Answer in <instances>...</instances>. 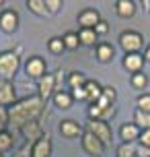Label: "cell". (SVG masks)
I'll list each match as a JSON object with an SVG mask.
<instances>
[{
  "instance_id": "1",
  "label": "cell",
  "mask_w": 150,
  "mask_h": 157,
  "mask_svg": "<svg viewBox=\"0 0 150 157\" xmlns=\"http://www.w3.org/2000/svg\"><path fill=\"white\" fill-rule=\"evenodd\" d=\"M43 105H45V101L41 99L39 95H29V97H23V99H16L8 108V124L12 126V128L21 130L25 124L37 120L45 112Z\"/></svg>"
},
{
  "instance_id": "2",
  "label": "cell",
  "mask_w": 150,
  "mask_h": 157,
  "mask_svg": "<svg viewBox=\"0 0 150 157\" xmlns=\"http://www.w3.org/2000/svg\"><path fill=\"white\" fill-rule=\"evenodd\" d=\"M21 66V56L16 52H2L0 54V78L2 81H12Z\"/></svg>"
},
{
  "instance_id": "3",
  "label": "cell",
  "mask_w": 150,
  "mask_h": 157,
  "mask_svg": "<svg viewBox=\"0 0 150 157\" xmlns=\"http://www.w3.org/2000/svg\"><path fill=\"white\" fill-rule=\"evenodd\" d=\"M119 46L123 48L126 54H140L144 48V35L138 31H123L119 35Z\"/></svg>"
},
{
  "instance_id": "4",
  "label": "cell",
  "mask_w": 150,
  "mask_h": 157,
  "mask_svg": "<svg viewBox=\"0 0 150 157\" xmlns=\"http://www.w3.org/2000/svg\"><path fill=\"white\" fill-rule=\"evenodd\" d=\"M87 130L91 134H95L105 147L111 145V141H113V130H111V126L107 124V122H103V120H88L87 122Z\"/></svg>"
},
{
  "instance_id": "5",
  "label": "cell",
  "mask_w": 150,
  "mask_h": 157,
  "mask_svg": "<svg viewBox=\"0 0 150 157\" xmlns=\"http://www.w3.org/2000/svg\"><path fill=\"white\" fill-rule=\"evenodd\" d=\"M25 75L29 78H37L39 81L41 77L48 75V64L41 56H31L27 62H25Z\"/></svg>"
},
{
  "instance_id": "6",
  "label": "cell",
  "mask_w": 150,
  "mask_h": 157,
  "mask_svg": "<svg viewBox=\"0 0 150 157\" xmlns=\"http://www.w3.org/2000/svg\"><path fill=\"white\" fill-rule=\"evenodd\" d=\"M82 149H84V153L91 157H101L103 153H105V145H103L99 139H97L95 134H91L88 130H84L82 132Z\"/></svg>"
},
{
  "instance_id": "7",
  "label": "cell",
  "mask_w": 150,
  "mask_h": 157,
  "mask_svg": "<svg viewBox=\"0 0 150 157\" xmlns=\"http://www.w3.org/2000/svg\"><path fill=\"white\" fill-rule=\"evenodd\" d=\"M54 93H55V75L48 72L45 77H41L37 81V95L43 101H48L49 97H54Z\"/></svg>"
},
{
  "instance_id": "8",
  "label": "cell",
  "mask_w": 150,
  "mask_h": 157,
  "mask_svg": "<svg viewBox=\"0 0 150 157\" xmlns=\"http://www.w3.org/2000/svg\"><path fill=\"white\" fill-rule=\"evenodd\" d=\"M43 114H48V112H43ZM43 114H41L37 120H33V122H29V124H25L23 128H21V132L25 134V141L35 143L37 139H41V136L45 134V130H43V124H41V118H43Z\"/></svg>"
},
{
  "instance_id": "9",
  "label": "cell",
  "mask_w": 150,
  "mask_h": 157,
  "mask_svg": "<svg viewBox=\"0 0 150 157\" xmlns=\"http://www.w3.org/2000/svg\"><path fill=\"white\" fill-rule=\"evenodd\" d=\"M78 23L80 29H95L97 25L101 23V15L97 8H84L78 13Z\"/></svg>"
},
{
  "instance_id": "10",
  "label": "cell",
  "mask_w": 150,
  "mask_h": 157,
  "mask_svg": "<svg viewBox=\"0 0 150 157\" xmlns=\"http://www.w3.org/2000/svg\"><path fill=\"white\" fill-rule=\"evenodd\" d=\"M0 29L6 33H15L19 29V13L12 8H6L0 13Z\"/></svg>"
},
{
  "instance_id": "11",
  "label": "cell",
  "mask_w": 150,
  "mask_h": 157,
  "mask_svg": "<svg viewBox=\"0 0 150 157\" xmlns=\"http://www.w3.org/2000/svg\"><path fill=\"white\" fill-rule=\"evenodd\" d=\"M52 155V139H49V134L45 132L41 139L33 143L31 147V157H49Z\"/></svg>"
},
{
  "instance_id": "12",
  "label": "cell",
  "mask_w": 150,
  "mask_h": 157,
  "mask_svg": "<svg viewBox=\"0 0 150 157\" xmlns=\"http://www.w3.org/2000/svg\"><path fill=\"white\" fill-rule=\"evenodd\" d=\"M16 101V93H15V85L12 81H0V105H12Z\"/></svg>"
},
{
  "instance_id": "13",
  "label": "cell",
  "mask_w": 150,
  "mask_h": 157,
  "mask_svg": "<svg viewBox=\"0 0 150 157\" xmlns=\"http://www.w3.org/2000/svg\"><path fill=\"white\" fill-rule=\"evenodd\" d=\"M121 64H123V68H126L127 72L138 75V72H142V68H144V56L142 54H126L123 60H121Z\"/></svg>"
},
{
  "instance_id": "14",
  "label": "cell",
  "mask_w": 150,
  "mask_h": 157,
  "mask_svg": "<svg viewBox=\"0 0 150 157\" xmlns=\"http://www.w3.org/2000/svg\"><path fill=\"white\" fill-rule=\"evenodd\" d=\"M82 126L76 122V120H62L60 122V134L64 139H76V136H82Z\"/></svg>"
},
{
  "instance_id": "15",
  "label": "cell",
  "mask_w": 150,
  "mask_h": 157,
  "mask_svg": "<svg viewBox=\"0 0 150 157\" xmlns=\"http://www.w3.org/2000/svg\"><path fill=\"white\" fill-rule=\"evenodd\" d=\"M140 134H142V130H140L134 122L121 124V128H119V139H121L123 143H136L138 139H140Z\"/></svg>"
},
{
  "instance_id": "16",
  "label": "cell",
  "mask_w": 150,
  "mask_h": 157,
  "mask_svg": "<svg viewBox=\"0 0 150 157\" xmlns=\"http://www.w3.org/2000/svg\"><path fill=\"white\" fill-rule=\"evenodd\" d=\"M84 91H87V101L91 103V105H95V103L101 99V95H103V87L99 85L97 81H87Z\"/></svg>"
},
{
  "instance_id": "17",
  "label": "cell",
  "mask_w": 150,
  "mask_h": 157,
  "mask_svg": "<svg viewBox=\"0 0 150 157\" xmlns=\"http://www.w3.org/2000/svg\"><path fill=\"white\" fill-rule=\"evenodd\" d=\"M115 13L121 19H130V17L136 15V2L132 0H117L115 2Z\"/></svg>"
},
{
  "instance_id": "18",
  "label": "cell",
  "mask_w": 150,
  "mask_h": 157,
  "mask_svg": "<svg viewBox=\"0 0 150 157\" xmlns=\"http://www.w3.org/2000/svg\"><path fill=\"white\" fill-rule=\"evenodd\" d=\"M52 99H54V105L58 108V110H70L72 101H74L72 95H70V91H64V89L62 91H55Z\"/></svg>"
},
{
  "instance_id": "19",
  "label": "cell",
  "mask_w": 150,
  "mask_h": 157,
  "mask_svg": "<svg viewBox=\"0 0 150 157\" xmlns=\"http://www.w3.org/2000/svg\"><path fill=\"white\" fill-rule=\"evenodd\" d=\"M113 56H115V50H113L111 44H105V41L97 44V60H99V62L107 64V62L113 60Z\"/></svg>"
},
{
  "instance_id": "20",
  "label": "cell",
  "mask_w": 150,
  "mask_h": 157,
  "mask_svg": "<svg viewBox=\"0 0 150 157\" xmlns=\"http://www.w3.org/2000/svg\"><path fill=\"white\" fill-rule=\"evenodd\" d=\"M78 39H80V46H95L99 41V35L95 33V29H80Z\"/></svg>"
},
{
  "instance_id": "21",
  "label": "cell",
  "mask_w": 150,
  "mask_h": 157,
  "mask_svg": "<svg viewBox=\"0 0 150 157\" xmlns=\"http://www.w3.org/2000/svg\"><path fill=\"white\" fill-rule=\"evenodd\" d=\"M27 8H29L31 13H35V15H39V17L49 15L48 6H45V0H27Z\"/></svg>"
},
{
  "instance_id": "22",
  "label": "cell",
  "mask_w": 150,
  "mask_h": 157,
  "mask_svg": "<svg viewBox=\"0 0 150 157\" xmlns=\"http://www.w3.org/2000/svg\"><path fill=\"white\" fill-rule=\"evenodd\" d=\"M134 124L138 126L140 130H150V114L136 110V114H134Z\"/></svg>"
},
{
  "instance_id": "23",
  "label": "cell",
  "mask_w": 150,
  "mask_h": 157,
  "mask_svg": "<svg viewBox=\"0 0 150 157\" xmlns=\"http://www.w3.org/2000/svg\"><path fill=\"white\" fill-rule=\"evenodd\" d=\"M87 81H88V78L84 77L80 71H74V72L68 75V85H70L72 89H76V87H84V85H87Z\"/></svg>"
},
{
  "instance_id": "24",
  "label": "cell",
  "mask_w": 150,
  "mask_h": 157,
  "mask_svg": "<svg viewBox=\"0 0 150 157\" xmlns=\"http://www.w3.org/2000/svg\"><path fill=\"white\" fill-rule=\"evenodd\" d=\"M62 41H64V48H66V50H76V48L80 46L78 33H74V31H68V33L62 37Z\"/></svg>"
},
{
  "instance_id": "25",
  "label": "cell",
  "mask_w": 150,
  "mask_h": 157,
  "mask_svg": "<svg viewBox=\"0 0 150 157\" xmlns=\"http://www.w3.org/2000/svg\"><path fill=\"white\" fill-rule=\"evenodd\" d=\"M12 145H15V136L4 130V132H0V153H4V151L12 149Z\"/></svg>"
},
{
  "instance_id": "26",
  "label": "cell",
  "mask_w": 150,
  "mask_h": 157,
  "mask_svg": "<svg viewBox=\"0 0 150 157\" xmlns=\"http://www.w3.org/2000/svg\"><path fill=\"white\" fill-rule=\"evenodd\" d=\"M117 157H136V145L134 143H121L117 147Z\"/></svg>"
},
{
  "instance_id": "27",
  "label": "cell",
  "mask_w": 150,
  "mask_h": 157,
  "mask_svg": "<svg viewBox=\"0 0 150 157\" xmlns=\"http://www.w3.org/2000/svg\"><path fill=\"white\" fill-rule=\"evenodd\" d=\"M48 50L49 52H52V54H62L64 50H66V48H64V41H62V37H52L48 41Z\"/></svg>"
},
{
  "instance_id": "28",
  "label": "cell",
  "mask_w": 150,
  "mask_h": 157,
  "mask_svg": "<svg viewBox=\"0 0 150 157\" xmlns=\"http://www.w3.org/2000/svg\"><path fill=\"white\" fill-rule=\"evenodd\" d=\"M148 85V77L144 72H138V75H132V87L134 89H144Z\"/></svg>"
},
{
  "instance_id": "29",
  "label": "cell",
  "mask_w": 150,
  "mask_h": 157,
  "mask_svg": "<svg viewBox=\"0 0 150 157\" xmlns=\"http://www.w3.org/2000/svg\"><path fill=\"white\" fill-rule=\"evenodd\" d=\"M138 110L140 112H146V114H150V93H142L140 97H138Z\"/></svg>"
},
{
  "instance_id": "30",
  "label": "cell",
  "mask_w": 150,
  "mask_h": 157,
  "mask_svg": "<svg viewBox=\"0 0 150 157\" xmlns=\"http://www.w3.org/2000/svg\"><path fill=\"white\" fill-rule=\"evenodd\" d=\"M31 147H33V143L31 141H25L19 149H16V153L12 157H31Z\"/></svg>"
},
{
  "instance_id": "31",
  "label": "cell",
  "mask_w": 150,
  "mask_h": 157,
  "mask_svg": "<svg viewBox=\"0 0 150 157\" xmlns=\"http://www.w3.org/2000/svg\"><path fill=\"white\" fill-rule=\"evenodd\" d=\"M103 97H105L109 103H115V99H117V91H115V87H103Z\"/></svg>"
},
{
  "instance_id": "32",
  "label": "cell",
  "mask_w": 150,
  "mask_h": 157,
  "mask_svg": "<svg viewBox=\"0 0 150 157\" xmlns=\"http://www.w3.org/2000/svg\"><path fill=\"white\" fill-rule=\"evenodd\" d=\"M45 6H48V13H58L64 4L62 0H45Z\"/></svg>"
},
{
  "instance_id": "33",
  "label": "cell",
  "mask_w": 150,
  "mask_h": 157,
  "mask_svg": "<svg viewBox=\"0 0 150 157\" xmlns=\"http://www.w3.org/2000/svg\"><path fill=\"white\" fill-rule=\"evenodd\" d=\"M70 95H72V99H87V91H84V87H76V89H72Z\"/></svg>"
},
{
  "instance_id": "34",
  "label": "cell",
  "mask_w": 150,
  "mask_h": 157,
  "mask_svg": "<svg viewBox=\"0 0 150 157\" xmlns=\"http://www.w3.org/2000/svg\"><path fill=\"white\" fill-rule=\"evenodd\" d=\"M107 31H109V23H107V21H103V19H101V23H99V25L95 27V33H97V35H105Z\"/></svg>"
},
{
  "instance_id": "35",
  "label": "cell",
  "mask_w": 150,
  "mask_h": 157,
  "mask_svg": "<svg viewBox=\"0 0 150 157\" xmlns=\"http://www.w3.org/2000/svg\"><path fill=\"white\" fill-rule=\"evenodd\" d=\"M138 143L150 149V130H142V134H140V139H138Z\"/></svg>"
},
{
  "instance_id": "36",
  "label": "cell",
  "mask_w": 150,
  "mask_h": 157,
  "mask_svg": "<svg viewBox=\"0 0 150 157\" xmlns=\"http://www.w3.org/2000/svg\"><path fill=\"white\" fill-rule=\"evenodd\" d=\"M136 157H150V149L144 145H136Z\"/></svg>"
},
{
  "instance_id": "37",
  "label": "cell",
  "mask_w": 150,
  "mask_h": 157,
  "mask_svg": "<svg viewBox=\"0 0 150 157\" xmlns=\"http://www.w3.org/2000/svg\"><path fill=\"white\" fill-rule=\"evenodd\" d=\"M0 124L8 126V108H4V105H0Z\"/></svg>"
},
{
  "instance_id": "38",
  "label": "cell",
  "mask_w": 150,
  "mask_h": 157,
  "mask_svg": "<svg viewBox=\"0 0 150 157\" xmlns=\"http://www.w3.org/2000/svg\"><path fill=\"white\" fill-rule=\"evenodd\" d=\"M144 60L150 62V44H148V48H146V52H144Z\"/></svg>"
},
{
  "instance_id": "39",
  "label": "cell",
  "mask_w": 150,
  "mask_h": 157,
  "mask_svg": "<svg viewBox=\"0 0 150 157\" xmlns=\"http://www.w3.org/2000/svg\"><path fill=\"white\" fill-rule=\"evenodd\" d=\"M0 157H4V155H2V153H0Z\"/></svg>"
}]
</instances>
